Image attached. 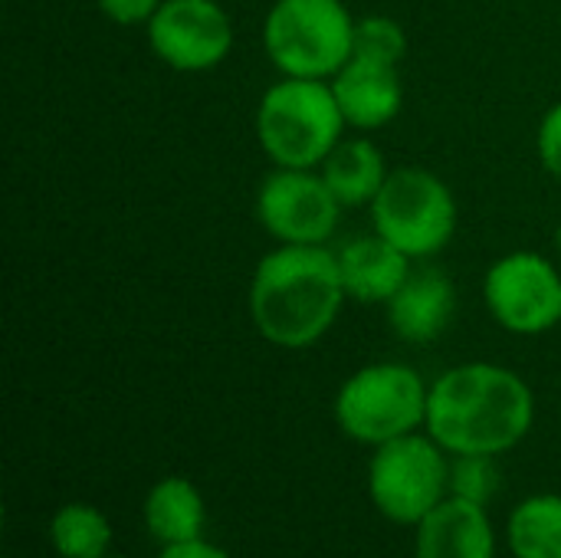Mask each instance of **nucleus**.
Instances as JSON below:
<instances>
[{"label":"nucleus","instance_id":"obj_1","mask_svg":"<svg viewBox=\"0 0 561 558\" xmlns=\"http://www.w3.org/2000/svg\"><path fill=\"white\" fill-rule=\"evenodd\" d=\"M536 424V395L523 375L496 362H467L431 382L424 431L450 457H500Z\"/></svg>","mask_w":561,"mask_h":558},{"label":"nucleus","instance_id":"obj_2","mask_svg":"<svg viewBox=\"0 0 561 558\" xmlns=\"http://www.w3.org/2000/svg\"><path fill=\"white\" fill-rule=\"evenodd\" d=\"M345 299L335 250L279 243L256 263L247 309L253 329L270 345L299 352L329 335Z\"/></svg>","mask_w":561,"mask_h":558},{"label":"nucleus","instance_id":"obj_3","mask_svg":"<svg viewBox=\"0 0 561 558\" xmlns=\"http://www.w3.org/2000/svg\"><path fill=\"white\" fill-rule=\"evenodd\" d=\"M345 128L329 79L283 76L256 105V141L273 168H322Z\"/></svg>","mask_w":561,"mask_h":558},{"label":"nucleus","instance_id":"obj_4","mask_svg":"<svg viewBox=\"0 0 561 558\" xmlns=\"http://www.w3.org/2000/svg\"><path fill=\"white\" fill-rule=\"evenodd\" d=\"M355 23L342 0H273L263 49L283 76L332 79L355 56Z\"/></svg>","mask_w":561,"mask_h":558},{"label":"nucleus","instance_id":"obj_5","mask_svg":"<svg viewBox=\"0 0 561 558\" xmlns=\"http://www.w3.org/2000/svg\"><path fill=\"white\" fill-rule=\"evenodd\" d=\"M431 385L404 362L358 368L335 395V424L365 447L417 434L427 424Z\"/></svg>","mask_w":561,"mask_h":558},{"label":"nucleus","instance_id":"obj_6","mask_svg":"<svg viewBox=\"0 0 561 558\" xmlns=\"http://www.w3.org/2000/svg\"><path fill=\"white\" fill-rule=\"evenodd\" d=\"M457 197L444 178L427 168H394L371 201V224L388 243L411 260H427L447 250L457 234Z\"/></svg>","mask_w":561,"mask_h":558},{"label":"nucleus","instance_id":"obj_7","mask_svg":"<svg viewBox=\"0 0 561 558\" xmlns=\"http://www.w3.org/2000/svg\"><path fill=\"white\" fill-rule=\"evenodd\" d=\"M368 497L388 523L417 526L450 497L447 451L421 431L375 447L368 464Z\"/></svg>","mask_w":561,"mask_h":558},{"label":"nucleus","instance_id":"obj_8","mask_svg":"<svg viewBox=\"0 0 561 558\" xmlns=\"http://www.w3.org/2000/svg\"><path fill=\"white\" fill-rule=\"evenodd\" d=\"M483 303L500 329L546 335L561 322L559 266L536 250L506 253L483 276Z\"/></svg>","mask_w":561,"mask_h":558},{"label":"nucleus","instance_id":"obj_9","mask_svg":"<svg viewBox=\"0 0 561 558\" xmlns=\"http://www.w3.org/2000/svg\"><path fill=\"white\" fill-rule=\"evenodd\" d=\"M339 217L342 201L319 168H273L256 191V220L279 243L329 247Z\"/></svg>","mask_w":561,"mask_h":558},{"label":"nucleus","instance_id":"obj_10","mask_svg":"<svg viewBox=\"0 0 561 558\" xmlns=\"http://www.w3.org/2000/svg\"><path fill=\"white\" fill-rule=\"evenodd\" d=\"M151 53L178 72L217 69L237 39L220 0H164L145 26Z\"/></svg>","mask_w":561,"mask_h":558},{"label":"nucleus","instance_id":"obj_11","mask_svg":"<svg viewBox=\"0 0 561 558\" xmlns=\"http://www.w3.org/2000/svg\"><path fill=\"white\" fill-rule=\"evenodd\" d=\"M329 82H332L345 125L358 132H375V128L391 125L404 105L401 72L391 62L352 56Z\"/></svg>","mask_w":561,"mask_h":558},{"label":"nucleus","instance_id":"obj_12","mask_svg":"<svg viewBox=\"0 0 561 558\" xmlns=\"http://www.w3.org/2000/svg\"><path fill=\"white\" fill-rule=\"evenodd\" d=\"M391 332L408 345L437 342L457 316V286L434 266L411 270L404 286L385 306Z\"/></svg>","mask_w":561,"mask_h":558},{"label":"nucleus","instance_id":"obj_13","mask_svg":"<svg viewBox=\"0 0 561 558\" xmlns=\"http://www.w3.org/2000/svg\"><path fill=\"white\" fill-rule=\"evenodd\" d=\"M414 529L417 558H496V529L480 503L447 497Z\"/></svg>","mask_w":561,"mask_h":558},{"label":"nucleus","instance_id":"obj_14","mask_svg":"<svg viewBox=\"0 0 561 558\" xmlns=\"http://www.w3.org/2000/svg\"><path fill=\"white\" fill-rule=\"evenodd\" d=\"M339 270L348 299L362 306H388L414 266L411 257L388 243L381 234H362L339 250Z\"/></svg>","mask_w":561,"mask_h":558},{"label":"nucleus","instance_id":"obj_15","mask_svg":"<svg viewBox=\"0 0 561 558\" xmlns=\"http://www.w3.org/2000/svg\"><path fill=\"white\" fill-rule=\"evenodd\" d=\"M141 520L148 536L161 546L191 543L204 536L207 503L197 483H191L187 477H164L148 490L141 503Z\"/></svg>","mask_w":561,"mask_h":558},{"label":"nucleus","instance_id":"obj_16","mask_svg":"<svg viewBox=\"0 0 561 558\" xmlns=\"http://www.w3.org/2000/svg\"><path fill=\"white\" fill-rule=\"evenodd\" d=\"M319 171L332 187V194L342 201V207H365V204L371 207V201L378 197V191L391 174L381 148L368 135L342 138Z\"/></svg>","mask_w":561,"mask_h":558},{"label":"nucleus","instance_id":"obj_17","mask_svg":"<svg viewBox=\"0 0 561 558\" xmlns=\"http://www.w3.org/2000/svg\"><path fill=\"white\" fill-rule=\"evenodd\" d=\"M506 539L516 558H561V497L523 500L510 516Z\"/></svg>","mask_w":561,"mask_h":558},{"label":"nucleus","instance_id":"obj_18","mask_svg":"<svg viewBox=\"0 0 561 558\" xmlns=\"http://www.w3.org/2000/svg\"><path fill=\"white\" fill-rule=\"evenodd\" d=\"M49 546L59 558H105L112 523L92 503H66L49 520Z\"/></svg>","mask_w":561,"mask_h":558},{"label":"nucleus","instance_id":"obj_19","mask_svg":"<svg viewBox=\"0 0 561 558\" xmlns=\"http://www.w3.org/2000/svg\"><path fill=\"white\" fill-rule=\"evenodd\" d=\"M355 56H368L378 62H391L401 66V59L408 56V33L394 16H362L355 23Z\"/></svg>","mask_w":561,"mask_h":558},{"label":"nucleus","instance_id":"obj_20","mask_svg":"<svg viewBox=\"0 0 561 558\" xmlns=\"http://www.w3.org/2000/svg\"><path fill=\"white\" fill-rule=\"evenodd\" d=\"M496 490H500L496 457H480V454L454 457V464H450V497L486 506L496 497Z\"/></svg>","mask_w":561,"mask_h":558},{"label":"nucleus","instance_id":"obj_21","mask_svg":"<svg viewBox=\"0 0 561 558\" xmlns=\"http://www.w3.org/2000/svg\"><path fill=\"white\" fill-rule=\"evenodd\" d=\"M536 151H539V161L542 168L561 181V102H556L542 122H539V132H536Z\"/></svg>","mask_w":561,"mask_h":558},{"label":"nucleus","instance_id":"obj_22","mask_svg":"<svg viewBox=\"0 0 561 558\" xmlns=\"http://www.w3.org/2000/svg\"><path fill=\"white\" fill-rule=\"evenodd\" d=\"M102 16H108L118 26H148V20L158 13L164 0H95Z\"/></svg>","mask_w":561,"mask_h":558},{"label":"nucleus","instance_id":"obj_23","mask_svg":"<svg viewBox=\"0 0 561 558\" xmlns=\"http://www.w3.org/2000/svg\"><path fill=\"white\" fill-rule=\"evenodd\" d=\"M158 558H230V553H224L220 546H214V543H207V539L201 536V539H191V543L161 546Z\"/></svg>","mask_w":561,"mask_h":558},{"label":"nucleus","instance_id":"obj_24","mask_svg":"<svg viewBox=\"0 0 561 558\" xmlns=\"http://www.w3.org/2000/svg\"><path fill=\"white\" fill-rule=\"evenodd\" d=\"M556 247H559V253H561V224H559V230H556Z\"/></svg>","mask_w":561,"mask_h":558},{"label":"nucleus","instance_id":"obj_25","mask_svg":"<svg viewBox=\"0 0 561 558\" xmlns=\"http://www.w3.org/2000/svg\"><path fill=\"white\" fill-rule=\"evenodd\" d=\"M105 558H118V556H105Z\"/></svg>","mask_w":561,"mask_h":558},{"label":"nucleus","instance_id":"obj_26","mask_svg":"<svg viewBox=\"0 0 561 558\" xmlns=\"http://www.w3.org/2000/svg\"><path fill=\"white\" fill-rule=\"evenodd\" d=\"M7 558H10V556H7Z\"/></svg>","mask_w":561,"mask_h":558}]
</instances>
